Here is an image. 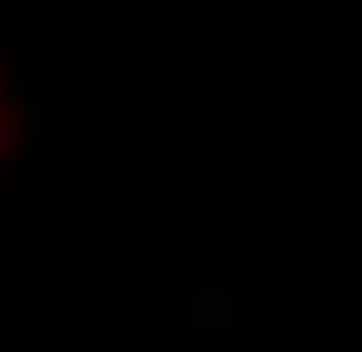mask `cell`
Segmentation results:
<instances>
[{
    "instance_id": "6da1fadb",
    "label": "cell",
    "mask_w": 362,
    "mask_h": 352,
    "mask_svg": "<svg viewBox=\"0 0 362 352\" xmlns=\"http://www.w3.org/2000/svg\"><path fill=\"white\" fill-rule=\"evenodd\" d=\"M42 122H47L42 104H28V127H24V132H28V141H38V136H42Z\"/></svg>"
},
{
    "instance_id": "7a4b0ae2",
    "label": "cell",
    "mask_w": 362,
    "mask_h": 352,
    "mask_svg": "<svg viewBox=\"0 0 362 352\" xmlns=\"http://www.w3.org/2000/svg\"><path fill=\"white\" fill-rule=\"evenodd\" d=\"M10 141H14V127L5 118H0V160H5V150H10Z\"/></svg>"
},
{
    "instance_id": "3957f363",
    "label": "cell",
    "mask_w": 362,
    "mask_h": 352,
    "mask_svg": "<svg viewBox=\"0 0 362 352\" xmlns=\"http://www.w3.org/2000/svg\"><path fill=\"white\" fill-rule=\"evenodd\" d=\"M10 24V0H0V28Z\"/></svg>"
}]
</instances>
